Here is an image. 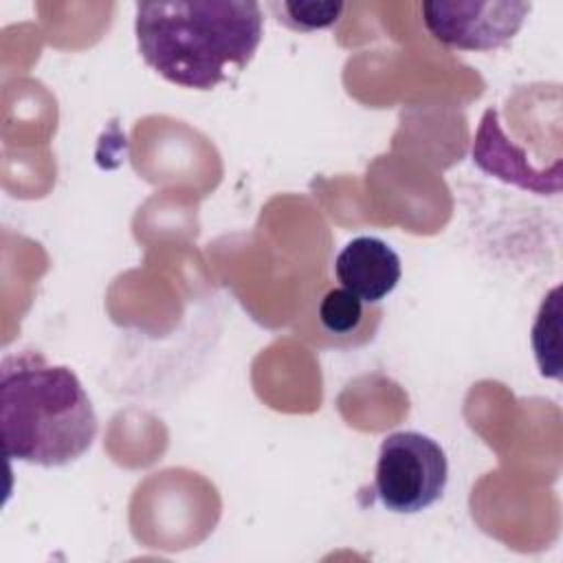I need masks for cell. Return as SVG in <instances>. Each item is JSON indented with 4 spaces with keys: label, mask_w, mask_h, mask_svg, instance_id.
Returning <instances> with one entry per match:
<instances>
[{
    "label": "cell",
    "mask_w": 563,
    "mask_h": 563,
    "mask_svg": "<svg viewBox=\"0 0 563 563\" xmlns=\"http://www.w3.org/2000/svg\"><path fill=\"white\" fill-rule=\"evenodd\" d=\"M271 9L275 11V18L288 29L312 33L336 24L345 4L332 0H282L271 2Z\"/></svg>",
    "instance_id": "9c48e42d"
},
{
    "label": "cell",
    "mask_w": 563,
    "mask_h": 563,
    "mask_svg": "<svg viewBox=\"0 0 563 563\" xmlns=\"http://www.w3.org/2000/svg\"><path fill=\"white\" fill-rule=\"evenodd\" d=\"M449 482L444 449L420 431H396L383 438L374 490L380 504L398 515H416L433 506Z\"/></svg>",
    "instance_id": "3957f363"
},
{
    "label": "cell",
    "mask_w": 563,
    "mask_h": 563,
    "mask_svg": "<svg viewBox=\"0 0 563 563\" xmlns=\"http://www.w3.org/2000/svg\"><path fill=\"white\" fill-rule=\"evenodd\" d=\"M561 288H552L550 295L543 299L537 321L532 325V347L543 376L559 378L561 363H559V317H561Z\"/></svg>",
    "instance_id": "52a82bcc"
},
{
    "label": "cell",
    "mask_w": 563,
    "mask_h": 563,
    "mask_svg": "<svg viewBox=\"0 0 563 563\" xmlns=\"http://www.w3.org/2000/svg\"><path fill=\"white\" fill-rule=\"evenodd\" d=\"M473 163L488 176L537 196H556L563 183V165L534 167L521 147L508 141L495 108H486L471 147Z\"/></svg>",
    "instance_id": "5b68a950"
},
{
    "label": "cell",
    "mask_w": 563,
    "mask_h": 563,
    "mask_svg": "<svg viewBox=\"0 0 563 563\" xmlns=\"http://www.w3.org/2000/svg\"><path fill=\"white\" fill-rule=\"evenodd\" d=\"M99 431L92 402L66 365L40 352L7 354L0 363V435L9 460L55 468L79 460Z\"/></svg>",
    "instance_id": "7a4b0ae2"
},
{
    "label": "cell",
    "mask_w": 563,
    "mask_h": 563,
    "mask_svg": "<svg viewBox=\"0 0 563 563\" xmlns=\"http://www.w3.org/2000/svg\"><path fill=\"white\" fill-rule=\"evenodd\" d=\"M334 275L345 290L376 306L398 286L402 266L398 253L385 240L358 235L339 251Z\"/></svg>",
    "instance_id": "8992f818"
},
{
    "label": "cell",
    "mask_w": 563,
    "mask_h": 563,
    "mask_svg": "<svg viewBox=\"0 0 563 563\" xmlns=\"http://www.w3.org/2000/svg\"><path fill=\"white\" fill-rule=\"evenodd\" d=\"M369 303L361 301L356 295H352L350 290L341 288H332L328 290L321 301H319V323L321 328L332 334V336H352L358 334L365 319H367V308Z\"/></svg>",
    "instance_id": "ba28073f"
},
{
    "label": "cell",
    "mask_w": 563,
    "mask_h": 563,
    "mask_svg": "<svg viewBox=\"0 0 563 563\" xmlns=\"http://www.w3.org/2000/svg\"><path fill=\"white\" fill-rule=\"evenodd\" d=\"M532 4L519 0H431L422 22L433 40L457 51H495L523 26Z\"/></svg>",
    "instance_id": "277c9868"
},
{
    "label": "cell",
    "mask_w": 563,
    "mask_h": 563,
    "mask_svg": "<svg viewBox=\"0 0 563 563\" xmlns=\"http://www.w3.org/2000/svg\"><path fill=\"white\" fill-rule=\"evenodd\" d=\"M134 33L143 62L163 79L211 90L249 66L264 15L253 0L139 2Z\"/></svg>",
    "instance_id": "6da1fadb"
}]
</instances>
